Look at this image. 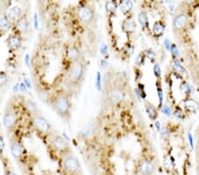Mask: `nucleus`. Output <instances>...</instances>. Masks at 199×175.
<instances>
[{
    "label": "nucleus",
    "instance_id": "1",
    "mask_svg": "<svg viewBox=\"0 0 199 175\" xmlns=\"http://www.w3.org/2000/svg\"><path fill=\"white\" fill-rule=\"evenodd\" d=\"M85 65L81 60H78L73 63L67 72V80L74 85H80L85 75Z\"/></svg>",
    "mask_w": 199,
    "mask_h": 175
},
{
    "label": "nucleus",
    "instance_id": "2",
    "mask_svg": "<svg viewBox=\"0 0 199 175\" xmlns=\"http://www.w3.org/2000/svg\"><path fill=\"white\" fill-rule=\"evenodd\" d=\"M51 104L58 114L63 119H66L70 116L71 104L66 95L58 94L51 100Z\"/></svg>",
    "mask_w": 199,
    "mask_h": 175
},
{
    "label": "nucleus",
    "instance_id": "3",
    "mask_svg": "<svg viewBox=\"0 0 199 175\" xmlns=\"http://www.w3.org/2000/svg\"><path fill=\"white\" fill-rule=\"evenodd\" d=\"M62 168L68 175H79L81 173V167L79 160L73 155L67 154L62 159Z\"/></svg>",
    "mask_w": 199,
    "mask_h": 175
},
{
    "label": "nucleus",
    "instance_id": "4",
    "mask_svg": "<svg viewBox=\"0 0 199 175\" xmlns=\"http://www.w3.org/2000/svg\"><path fill=\"white\" fill-rule=\"evenodd\" d=\"M50 144L51 148L58 152L66 153L69 150L68 143L62 136H60L58 135H51V137L50 138Z\"/></svg>",
    "mask_w": 199,
    "mask_h": 175
},
{
    "label": "nucleus",
    "instance_id": "5",
    "mask_svg": "<svg viewBox=\"0 0 199 175\" xmlns=\"http://www.w3.org/2000/svg\"><path fill=\"white\" fill-rule=\"evenodd\" d=\"M78 16L80 20L85 24V25H89L94 21V17H95V12L94 10L89 6V5H83L79 9L78 12Z\"/></svg>",
    "mask_w": 199,
    "mask_h": 175
},
{
    "label": "nucleus",
    "instance_id": "6",
    "mask_svg": "<svg viewBox=\"0 0 199 175\" xmlns=\"http://www.w3.org/2000/svg\"><path fill=\"white\" fill-rule=\"evenodd\" d=\"M33 126L34 128L40 134L46 135L50 130V125L48 123V121L42 116H35L33 119Z\"/></svg>",
    "mask_w": 199,
    "mask_h": 175
},
{
    "label": "nucleus",
    "instance_id": "7",
    "mask_svg": "<svg viewBox=\"0 0 199 175\" xmlns=\"http://www.w3.org/2000/svg\"><path fill=\"white\" fill-rule=\"evenodd\" d=\"M155 171H156V166L151 160L143 159L138 164L137 172L139 175H153Z\"/></svg>",
    "mask_w": 199,
    "mask_h": 175
},
{
    "label": "nucleus",
    "instance_id": "8",
    "mask_svg": "<svg viewBox=\"0 0 199 175\" xmlns=\"http://www.w3.org/2000/svg\"><path fill=\"white\" fill-rule=\"evenodd\" d=\"M189 22V19H188V15L185 12H180L178 14H176L174 18V21H173V27L174 31H178L181 32L182 30H184L187 27Z\"/></svg>",
    "mask_w": 199,
    "mask_h": 175
},
{
    "label": "nucleus",
    "instance_id": "9",
    "mask_svg": "<svg viewBox=\"0 0 199 175\" xmlns=\"http://www.w3.org/2000/svg\"><path fill=\"white\" fill-rule=\"evenodd\" d=\"M16 121H17V117L13 111L8 110L7 112H5L4 115V119H3V123L7 131L13 130L16 125Z\"/></svg>",
    "mask_w": 199,
    "mask_h": 175
},
{
    "label": "nucleus",
    "instance_id": "10",
    "mask_svg": "<svg viewBox=\"0 0 199 175\" xmlns=\"http://www.w3.org/2000/svg\"><path fill=\"white\" fill-rule=\"evenodd\" d=\"M123 97H124V93L120 88H113L108 92L107 100L110 104H116L123 99Z\"/></svg>",
    "mask_w": 199,
    "mask_h": 175
},
{
    "label": "nucleus",
    "instance_id": "11",
    "mask_svg": "<svg viewBox=\"0 0 199 175\" xmlns=\"http://www.w3.org/2000/svg\"><path fill=\"white\" fill-rule=\"evenodd\" d=\"M11 152L14 158H20L24 154V148L20 143L17 141H12L11 143Z\"/></svg>",
    "mask_w": 199,
    "mask_h": 175
},
{
    "label": "nucleus",
    "instance_id": "12",
    "mask_svg": "<svg viewBox=\"0 0 199 175\" xmlns=\"http://www.w3.org/2000/svg\"><path fill=\"white\" fill-rule=\"evenodd\" d=\"M28 26H29V23H28V20H27V18L26 15H21V17L17 19L16 28L19 34H23V33L27 32Z\"/></svg>",
    "mask_w": 199,
    "mask_h": 175
},
{
    "label": "nucleus",
    "instance_id": "13",
    "mask_svg": "<svg viewBox=\"0 0 199 175\" xmlns=\"http://www.w3.org/2000/svg\"><path fill=\"white\" fill-rule=\"evenodd\" d=\"M66 57L73 63H74V62H76L78 60H81V53H80V50L76 47L71 46L66 50Z\"/></svg>",
    "mask_w": 199,
    "mask_h": 175
},
{
    "label": "nucleus",
    "instance_id": "14",
    "mask_svg": "<svg viewBox=\"0 0 199 175\" xmlns=\"http://www.w3.org/2000/svg\"><path fill=\"white\" fill-rule=\"evenodd\" d=\"M7 17L10 19V20H17L18 19H19L21 17V9L19 6L18 5H14L12 6L9 10H8V15Z\"/></svg>",
    "mask_w": 199,
    "mask_h": 175
},
{
    "label": "nucleus",
    "instance_id": "15",
    "mask_svg": "<svg viewBox=\"0 0 199 175\" xmlns=\"http://www.w3.org/2000/svg\"><path fill=\"white\" fill-rule=\"evenodd\" d=\"M20 43H21V40L18 35H12L8 38V46L10 49L17 50L20 46Z\"/></svg>",
    "mask_w": 199,
    "mask_h": 175
},
{
    "label": "nucleus",
    "instance_id": "16",
    "mask_svg": "<svg viewBox=\"0 0 199 175\" xmlns=\"http://www.w3.org/2000/svg\"><path fill=\"white\" fill-rule=\"evenodd\" d=\"M11 20L7 16H3L0 18V30H2L3 32H6L11 28Z\"/></svg>",
    "mask_w": 199,
    "mask_h": 175
},
{
    "label": "nucleus",
    "instance_id": "17",
    "mask_svg": "<svg viewBox=\"0 0 199 175\" xmlns=\"http://www.w3.org/2000/svg\"><path fill=\"white\" fill-rule=\"evenodd\" d=\"M26 107L29 113L35 115V116H37L38 115V108H37V105L35 103H34L33 101L31 100H27V103H26Z\"/></svg>",
    "mask_w": 199,
    "mask_h": 175
},
{
    "label": "nucleus",
    "instance_id": "18",
    "mask_svg": "<svg viewBox=\"0 0 199 175\" xmlns=\"http://www.w3.org/2000/svg\"><path fill=\"white\" fill-rule=\"evenodd\" d=\"M94 134V127H93V125H88V126H86L83 129H82V131H81V135L84 136V137H90L92 135Z\"/></svg>",
    "mask_w": 199,
    "mask_h": 175
},
{
    "label": "nucleus",
    "instance_id": "19",
    "mask_svg": "<svg viewBox=\"0 0 199 175\" xmlns=\"http://www.w3.org/2000/svg\"><path fill=\"white\" fill-rule=\"evenodd\" d=\"M7 81V75L4 72H0V86H3Z\"/></svg>",
    "mask_w": 199,
    "mask_h": 175
},
{
    "label": "nucleus",
    "instance_id": "20",
    "mask_svg": "<svg viewBox=\"0 0 199 175\" xmlns=\"http://www.w3.org/2000/svg\"><path fill=\"white\" fill-rule=\"evenodd\" d=\"M139 20H140V23L143 26H144L146 24V22H147V17H146V15L144 13H141L139 15Z\"/></svg>",
    "mask_w": 199,
    "mask_h": 175
},
{
    "label": "nucleus",
    "instance_id": "21",
    "mask_svg": "<svg viewBox=\"0 0 199 175\" xmlns=\"http://www.w3.org/2000/svg\"><path fill=\"white\" fill-rule=\"evenodd\" d=\"M162 26L159 24V23H156L155 26H154V32L156 34H160L162 32Z\"/></svg>",
    "mask_w": 199,
    "mask_h": 175
},
{
    "label": "nucleus",
    "instance_id": "22",
    "mask_svg": "<svg viewBox=\"0 0 199 175\" xmlns=\"http://www.w3.org/2000/svg\"><path fill=\"white\" fill-rule=\"evenodd\" d=\"M34 27H35V29H38V27H39V25H38V16H37V13H35V12L34 14Z\"/></svg>",
    "mask_w": 199,
    "mask_h": 175
},
{
    "label": "nucleus",
    "instance_id": "23",
    "mask_svg": "<svg viewBox=\"0 0 199 175\" xmlns=\"http://www.w3.org/2000/svg\"><path fill=\"white\" fill-rule=\"evenodd\" d=\"M19 91H21V92H27V88L26 87V85L24 84V82H20L19 84Z\"/></svg>",
    "mask_w": 199,
    "mask_h": 175
},
{
    "label": "nucleus",
    "instance_id": "24",
    "mask_svg": "<svg viewBox=\"0 0 199 175\" xmlns=\"http://www.w3.org/2000/svg\"><path fill=\"white\" fill-rule=\"evenodd\" d=\"M24 84L26 85V87L27 88V89H31L32 88V84H31V81H29V79L28 78H25L24 79Z\"/></svg>",
    "mask_w": 199,
    "mask_h": 175
},
{
    "label": "nucleus",
    "instance_id": "25",
    "mask_svg": "<svg viewBox=\"0 0 199 175\" xmlns=\"http://www.w3.org/2000/svg\"><path fill=\"white\" fill-rule=\"evenodd\" d=\"M25 63H26V66L27 67L30 66V56H29L28 53H27L26 56H25Z\"/></svg>",
    "mask_w": 199,
    "mask_h": 175
},
{
    "label": "nucleus",
    "instance_id": "26",
    "mask_svg": "<svg viewBox=\"0 0 199 175\" xmlns=\"http://www.w3.org/2000/svg\"><path fill=\"white\" fill-rule=\"evenodd\" d=\"M4 149V142L3 138L0 136V152H3Z\"/></svg>",
    "mask_w": 199,
    "mask_h": 175
},
{
    "label": "nucleus",
    "instance_id": "27",
    "mask_svg": "<svg viewBox=\"0 0 199 175\" xmlns=\"http://www.w3.org/2000/svg\"><path fill=\"white\" fill-rule=\"evenodd\" d=\"M19 82H18V83H16V84H15V86L12 88V91H13L14 93H18V92L19 91Z\"/></svg>",
    "mask_w": 199,
    "mask_h": 175
},
{
    "label": "nucleus",
    "instance_id": "28",
    "mask_svg": "<svg viewBox=\"0 0 199 175\" xmlns=\"http://www.w3.org/2000/svg\"><path fill=\"white\" fill-rule=\"evenodd\" d=\"M6 175H17L15 173H13V172H12V171H8L7 173H6Z\"/></svg>",
    "mask_w": 199,
    "mask_h": 175
},
{
    "label": "nucleus",
    "instance_id": "29",
    "mask_svg": "<svg viewBox=\"0 0 199 175\" xmlns=\"http://www.w3.org/2000/svg\"><path fill=\"white\" fill-rule=\"evenodd\" d=\"M198 175H199V164L198 166Z\"/></svg>",
    "mask_w": 199,
    "mask_h": 175
}]
</instances>
